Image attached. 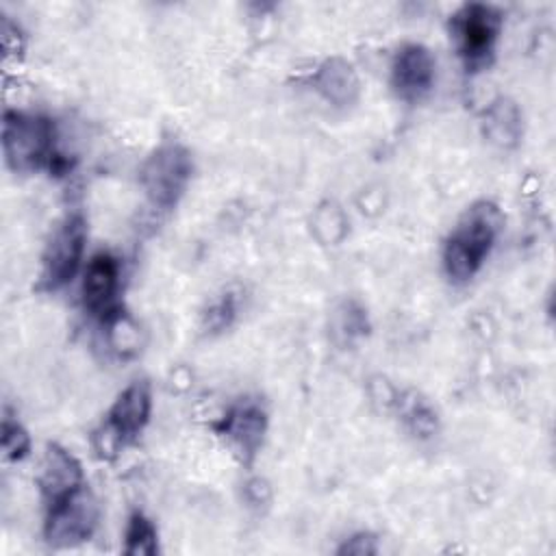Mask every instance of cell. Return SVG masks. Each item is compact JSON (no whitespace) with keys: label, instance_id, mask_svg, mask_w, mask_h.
Returning a JSON list of instances; mask_svg holds the SVG:
<instances>
[{"label":"cell","instance_id":"6da1fadb","mask_svg":"<svg viewBox=\"0 0 556 556\" xmlns=\"http://www.w3.org/2000/svg\"><path fill=\"white\" fill-rule=\"evenodd\" d=\"M504 226V215L489 200L473 202L456 222L443 245V269L452 282L471 280L491 254Z\"/></svg>","mask_w":556,"mask_h":556},{"label":"cell","instance_id":"7a4b0ae2","mask_svg":"<svg viewBox=\"0 0 556 556\" xmlns=\"http://www.w3.org/2000/svg\"><path fill=\"white\" fill-rule=\"evenodd\" d=\"M2 152L13 172L52 167L56 159L52 122L35 113L7 111L2 119Z\"/></svg>","mask_w":556,"mask_h":556},{"label":"cell","instance_id":"3957f363","mask_svg":"<svg viewBox=\"0 0 556 556\" xmlns=\"http://www.w3.org/2000/svg\"><path fill=\"white\" fill-rule=\"evenodd\" d=\"M193 174L189 150L174 139L161 141L143 161L139 180L154 208L169 211L182 198Z\"/></svg>","mask_w":556,"mask_h":556},{"label":"cell","instance_id":"277c9868","mask_svg":"<svg viewBox=\"0 0 556 556\" xmlns=\"http://www.w3.org/2000/svg\"><path fill=\"white\" fill-rule=\"evenodd\" d=\"M502 13L493 4H463L450 20V33L458 56L467 70H478L489 63L495 41L502 33Z\"/></svg>","mask_w":556,"mask_h":556},{"label":"cell","instance_id":"5b68a950","mask_svg":"<svg viewBox=\"0 0 556 556\" xmlns=\"http://www.w3.org/2000/svg\"><path fill=\"white\" fill-rule=\"evenodd\" d=\"M85 241H87L85 217L80 213L65 215L63 222L54 228L41 254L39 289L56 291L76 276L83 263Z\"/></svg>","mask_w":556,"mask_h":556},{"label":"cell","instance_id":"8992f818","mask_svg":"<svg viewBox=\"0 0 556 556\" xmlns=\"http://www.w3.org/2000/svg\"><path fill=\"white\" fill-rule=\"evenodd\" d=\"M100 508L89 489L78 486L65 497L50 504L43 526L46 541L52 547H74L87 541L98 526Z\"/></svg>","mask_w":556,"mask_h":556},{"label":"cell","instance_id":"52a82bcc","mask_svg":"<svg viewBox=\"0 0 556 556\" xmlns=\"http://www.w3.org/2000/svg\"><path fill=\"white\" fill-rule=\"evenodd\" d=\"M152 410L150 384L146 380L130 382L113 402L104 426V437L111 447L132 443L146 428Z\"/></svg>","mask_w":556,"mask_h":556},{"label":"cell","instance_id":"ba28073f","mask_svg":"<svg viewBox=\"0 0 556 556\" xmlns=\"http://www.w3.org/2000/svg\"><path fill=\"white\" fill-rule=\"evenodd\" d=\"M437 61L432 52L421 43L402 46L391 63L393 93L404 102L424 100L434 85Z\"/></svg>","mask_w":556,"mask_h":556},{"label":"cell","instance_id":"9c48e42d","mask_svg":"<svg viewBox=\"0 0 556 556\" xmlns=\"http://www.w3.org/2000/svg\"><path fill=\"white\" fill-rule=\"evenodd\" d=\"M215 430L228 441L235 454L250 465L263 445L267 432V413L256 402H241L222 415Z\"/></svg>","mask_w":556,"mask_h":556},{"label":"cell","instance_id":"30bf717a","mask_svg":"<svg viewBox=\"0 0 556 556\" xmlns=\"http://www.w3.org/2000/svg\"><path fill=\"white\" fill-rule=\"evenodd\" d=\"M119 261L109 252H98L89 258L83 276V304L100 319H111L117 313Z\"/></svg>","mask_w":556,"mask_h":556},{"label":"cell","instance_id":"8fae6325","mask_svg":"<svg viewBox=\"0 0 556 556\" xmlns=\"http://www.w3.org/2000/svg\"><path fill=\"white\" fill-rule=\"evenodd\" d=\"M39 486L50 504L65 497L67 493L83 486L80 463L61 445L50 443L39 467Z\"/></svg>","mask_w":556,"mask_h":556},{"label":"cell","instance_id":"7c38bea8","mask_svg":"<svg viewBox=\"0 0 556 556\" xmlns=\"http://www.w3.org/2000/svg\"><path fill=\"white\" fill-rule=\"evenodd\" d=\"M311 83L315 91L334 106H348L358 98V74L354 65L341 56L326 59Z\"/></svg>","mask_w":556,"mask_h":556},{"label":"cell","instance_id":"4fadbf2b","mask_svg":"<svg viewBox=\"0 0 556 556\" xmlns=\"http://www.w3.org/2000/svg\"><path fill=\"white\" fill-rule=\"evenodd\" d=\"M484 137L500 148H515L521 139V111L508 98L493 100L482 115Z\"/></svg>","mask_w":556,"mask_h":556},{"label":"cell","instance_id":"5bb4252c","mask_svg":"<svg viewBox=\"0 0 556 556\" xmlns=\"http://www.w3.org/2000/svg\"><path fill=\"white\" fill-rule=\"evenodd\" d=\"M393 406L397 408L404 426L419 439H430L439 428L437 410L430 406V402L419 395L417 391H404L395 393Z\"/></svg>","mask_w":556,"mask_h":556},{"label":"cell","instance_id":"9a60e30c","mask_svg":"<svg viewBox=\"0 0 556 556\" xmlns=\"http://www.w3.org/2000/svg\"><path fill=\"white\" fill-rule=\"evenodd\" d=\"M367 332H369L367 311L358 302L345 300L334 308V313L330 317V334L341 348L356 343Z\"/></svg>","mask_w":556,"mask_h":556},{"label":"cell","instance_id":"2e32d148","mask_svg":"<svg viewBox=\"0 0 556 556\" xmlns=\"http://www.w3.org/2000/svg\"><path fill=\"white\" fill-rule=\"evenodd\" d=\"M124 539H126L124 552L128 556H154L159 549L156 528L143 513H135L128 519Z\"/></svg>","mask_w":556,"mask_h":556},{"label":"cell","instance_id":"e0dca14e","mask_svg":"<svg viewBox=\"0 0 556 556\" xmlns=\"http://www.w3.org/2000/svg\"><path fill=\"white\" fill-rule=\"evenodd\" d=\"M237 311H239V295L235 291H224L202 313V328L208 334L222 332V330L230 328V324L237 317Z\"/></svg>","mask_w":556,"mask_h":556},{"label":"cell","instance_id":"ac0fdd59","mask_svg":"<svg viewBox=\"0 0 556 556\" xmlns=\"http://www.w3.org/2000/svg\"><path fill=\"white\" fill-rule=\"evenodd\" d=\"M2 454L7 460H22L30 452V437L24 426L11 417L2 419Z\"/></svg>","mask_w":556,"mask_h":556},{"label":"cell","instance_id":"d6986e66","mask_svg":"<svg viewBox=\"0 0 556 556\" xmlns=\"http://www.w3.org/2000/svg\"><path fill=\"white\" fill-rule=\"evenodd\" d=\"M376 552H378L376 536L369 532H358L339 547V554H354V556H369Z\"/></svg>","mask_w":556,"mask_h":556}]
</instances>
